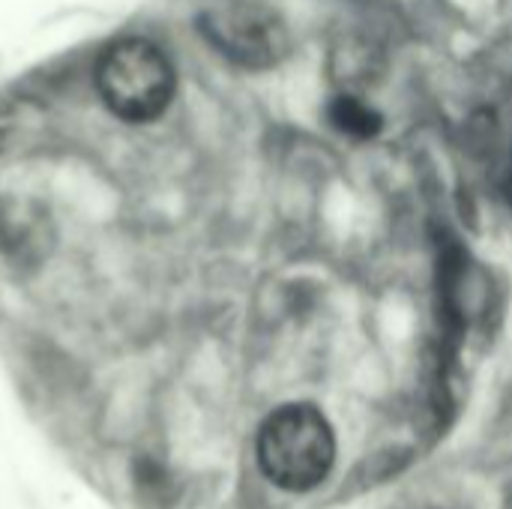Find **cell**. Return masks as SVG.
I'll return each mask as SVG.
<instances>
[{
    "mask_svg": "<svg viewBox=\"0 0 512 509\" xmlns=\"http://www.w3.org/2000/svg\"><path fill=\"white\" fill-rule=\"evenodd\" d=\"M327 117H330L333 129H339L342 135H348L354 141H372L384 129V117L369 102H363L357 96H336L327 105Z\"/></svg>",
    "mask_w": 512,
    "mask_h": 509,
    "instance_id": "cell-4",
    "label": "cell"
},
{
    "mask_svg": "<svg viewBox=\"0 0 512 509\" xmlns=\"http://www.w3.org/2000/svg\"><path fill=\"white\" fill-rule=\"evenodd\" d=\"M507 201L512 204V156H510V171H507Z\"/></svg>",
    "mask_w": 512,
    "mask_h": 509,
    "instance_id": "cell-5",
    "label": "cell"
},
{
    "mask_svg": "<svg viewBox=\"0 0 512 509\" xmlns=\"http://www.w3.org/2000/svg\"><path fill=\"white\" fill-rule=\"evenodd\" d=\"M255 456L276 489L291 495L315 492L336 468V432L315 405L291 402L261 423Z\"/></svg>",
    "mask_w": 512,
    "mask_h": 509,
    "instance_id": "cell-1",
    "label": "cell"
},
{
    "mask_svg": "<svg viewBox=\"0 0 512 509\" xmlns=\"http://www.w3.org/2000/svg\"><path fill=\"white\" fill-rule=\"evenodd\" d=\"M207 42L246 69H273L291 51L288 24L261 0H222L198 18Z\"/></svg>",
    "mask_w": 512,
    "mask_h": 509,
    "instance_id": "cell-3",
    "label": "cell"
},
{
    "mask_svg": "<svg viewBox=\"0 0 512 509\" xmlns=\"http://www.w3.org/2000/svg\"><path fill=\"white\" fill-rule=\"evenodd\" d=\"M96 87L111 114L129 123L159 117L174 96V66L147 39H120L99 57Z\"/></svg>",
    "mask_w": 512,
    "mask_h": 509,
    "instance_id": "cell-2",
    "label": "cell"
}]
</instances>
